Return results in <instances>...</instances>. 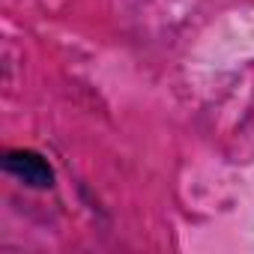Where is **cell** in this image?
<instances>
[{"mask_svg": "<svg viewBox=\"0 0 254 254\" xmlns=\"http://www.w3.org/2000/svg\"><path fill=\"white\" fill-rule=\"evenodd\" d=\"M3 168H6L15 180L27 183V186H33V189H48V186L54 183L51 165H48L39 153H30V150H12V153H6V156H3Z\"/></svg>", "mask_w": 254, "mask_h": 254, "instance_id": "1", "label": "cell"}]
</instances>
